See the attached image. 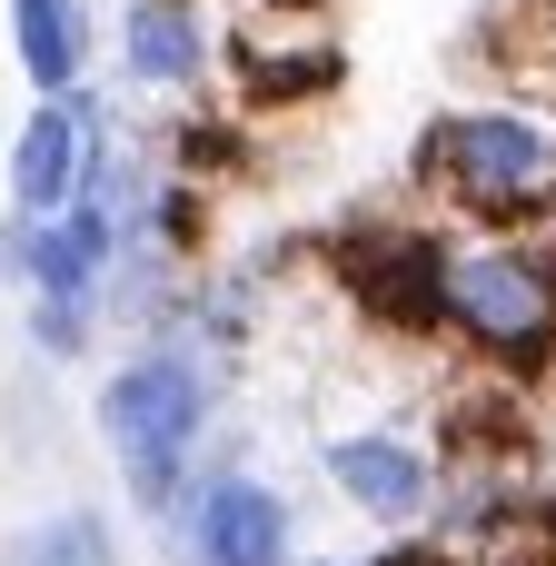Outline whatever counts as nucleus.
<instances>
[{
  "instance_id": "f03ea898",
  "label": "nucleus",
  "mask_w": 556,
  "mask_h": 566,
  "mask_svg": "<svg viewBox=\"0 0 556 566\" xmlns=\"http://www.w3.org/2000/svg\"><path fill=\"white\" fill-rule=\"evenodd\" d=\"M229 388H239V378L209 368V358L179 348V338H139V348H119V358L99 368L90 428H99V448H109L119 497H129L139 527H159V517L179 507V488L199 478V458H209V438H219V418H229Z\"/></svg>"
},
{
  "instance_id": "0eeeda50",
  "label": "nucleus",
  "mask_w": 556,
  "mask_h": 566,
  "mask_svg": "<svg viewBox=\"0 0 556 566\" xmlns=\"http://www.w3.org/2000/svg\"><path fill=\"white\" fill-rule=\"evenodd\" d=\"M358 80L348 40L338 30H269V20H239L229 10V40H219V90L269 129V119H318L338 109Z\"/></svg>"
},
{
  "instance_id": "6e6552de",
  "label": "nucleus",
  "mask_w": 556,
  "mask_h": 566,
  "mask_svg": "<svg viewBox=\"0 0 556 566\" xmlns=\"http://www.w3.org/2000/svg\"><path fill=\"white\" fill-rule=\"evenodd\" d=\"M219 40H229L219 0H119L109 10V70L129 99H159V109L219 90Z\"/></svg>"
},
{
  "instance_id": "9b49d317",
  "label": "nucleus",
  "mask_w": 556,
  "mask_h": 566,
  "mask_svg": "<svg viewBox=\"0 0 556 566\" xmlns=\"http://www.w3.org/2000/svg\"><path fill=\"white\" fill-rule=\"evenodd\" d=\"M99 10L90 0H10V60L30 80V99H70L99 70Z\"/></svg>"
},
{
  "instance_id": "f8f14e48",
  "label": "nucleus",
  "mask_w": 556,
  "mask_h": 566,
  "mask_svg": "<svg viewBox=\"0 0 556 566\" xmlns=\"http://www.w3.org/2000/svg\"><path fill=\"white\" fill-rule=\"evenodd\" d=\"M129 557V537H119V517L109 507H40V517H20L10 537H0V566H119Z\"/></svg>"
},
{
  "instance_id": "f257e3e1",
  "label": "nucleus",
  "mask_w": 556,
  "mask_h": 566,
  "mask_svg": "<svg viewBox=\"0 0 556 566\" xmlns=\"http://www.w3.org/2000/svg\"><path fill=\"white\" fill-rule=\"evenodd\" d=\"M398 189L458 239H527L556 219V99H448L418 119Z\"/></svg>"
},
{
  "instance_id": "20e7f679",
  "label": "nucleus",
  "mask_w": 556,
  "mask_h": 566,
  "mask_svg": "<svg viewBox=\"0 0 556 566\" xmlns=\"http://www.w3.org/2000/svg\"><path fill=\"white\" fill-rule=\"evenodd\" d=\"M448 348L478 378L556 398V269L537 239H458V259H448Z\"/></svg>"
},
{
  "instance_id": "2eb2a0df",
  "label": "nucleus",
  "mask_w": 556,
  "mask_h": 566,
  "mask_svg": "<svg viewBox=\"0 0 556 566\" xmlns=\"http://www.w3.org/2000/svg\"><path fill=\"white\" fill-rule=\"evenodd\" d=\"M239 20H269V30H328L338 0H229Z\"/></svg>"
},
{
  "instance_id": "423d86ee",
  "label": "nucleus",
  "mask_w": 556,
  "mask_h": 566,
  "mask_svg": "<svg viewBox=\"0 0 556 566\" xmlns=\"http://www.w3.org/2000/svg\"><path fill=\"white\" fill-rule=\"evenodd\" d=\"M318 478H328V497L358 517V527H378V537H408V527H428L438 517V448L418 438V428H398V418H348V428H318Z\"/></svg>"
},
{
  "instance_id": "9d476101",
  "label": "nucleus",
  "mask_w": 556,
  "mask_h": 566,
  "mask_svg": "<svg viewBox=\"0 0 556 566\" xmlns=\"http://www.w3.org/2000/svg\"><path fill=\"white\" fill-rule=\"evenodd\" d=\"M149 149H159V169H179V179H199V189H219V199L269 169V129H259L229 90L169 99V109L149 119Z\"/></svg>"
},
{
  "instance_id": "1a4fd4ad",
  "label": "nucleus",
  "mask_w": 556,
  "mask_h": 566,
  "mask_svg": "<svg viewBox=\"0 0 556 566\" xmlns=\"http://www.w3.org/2000/svg\"><path fill=\"white\" fill-rule=\"evenodd\" d=\"M109 119H119V109H109V90H99V80H80L70 99H30V109H20V129H10V159H0L10 209H20V219H60V209L80 199L90 149H99V129H109Z\"/></svg>"
},
{
  "instance_id": "7ed1b4c3",
  "label": "nucleus",
  "mask_w": 556,
  "mask_h": 566,
  "mask_svg": "<svg viewBox=\"0 0 556 566\" xmlns=\"http://www.w3.org/2000/svg\"><path fill=\"white\" fill-rule=\"evenodd\" d=\"M448 259H458V229L428 219L408 189L368 199V209H338V219L308 229L318 289L378 348H448Z\"/></svg>"
},
{
  "instance_id": "4468645a",
  "label": "nucleus",
  "mask_w": 556,
  "mask_h": 566,
  "mask_svg": "<svg viewBox=\"0 0 556 566\" xmlns=\"http://www.w3.org/2000/svg\"><path fill=\"white\" fill-rule=\"evenodd\" d=\"M358 566H487V557H458L448 537H428V527H408V537H388L378 557H358Z\"/></svg>"
},
{
  "instance_id": "39448f33",
  "label": "nucleus",
  "mask_w": 556,
  "mask_h": 566,
  "mask_svg": "<svg viewBox=\"0 0 556 566\" xmlns=\"http://www.w3.org/2000/svg\"><path fill=\"white\" fill-rule=\"evenodd\" d=\"M159 547L169 566H298V497L269 478V468H249V448H239V428H219L209 438V458H199V478L179 488V507L159 517Z\"/></svg>"
},
{
  "instance_id": "dca6fc26",
  "label": "nucleus",
  "mask_w": 556,
  "mask_h": 566,
  "mask_svg": "<svg viewBox=\"0 0 556 566\" xmlns=\"http://www.w3.org/2000/svg\"><path fill=\"white\" fill-rule=\"evenodd\" d=\"M298 566H358V557H298Z\"/></svg>"
},
{
  "instance_id": "ddd939ff",
  "label": "nucleus",
  "mask_w": 556,
  "mask_h": 566,
  "mask_svg": "<svg viewBox=\"0 0 556 566\" xmlns=\"http://www.w3.org/2000/svg\"><path fill=\"white\" fill-rule=\"evenodd\" d=\"M20 338L40 368H80V358H99L109 318H99V298H20Z\"/></svg>"
},
{
  "instance_id": "f3484780",
  "label": "nucleus",
  "mask_w": 556,
  "mask_h": 566,
  "mask_svg": "<svg viewBox=\"0 0 556 566\" xmlns=\"http://www.w3.org/2000/svg\"><path fill=\"white\" fill-rule=\"evenodd\" d=\"M547 10H556V0H547Z\"/></svg>"
}]
</instances>
